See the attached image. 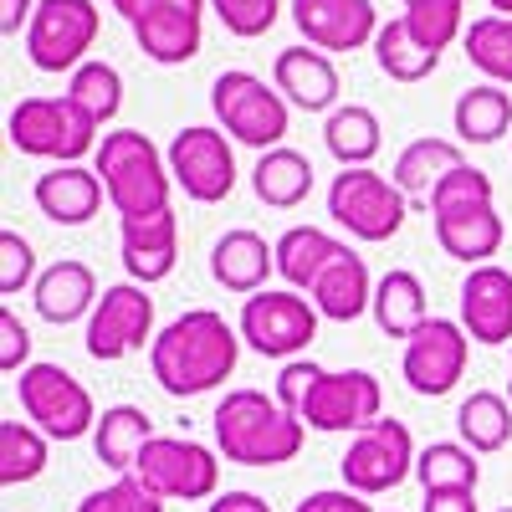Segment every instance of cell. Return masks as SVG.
I'll return each mask as SVG.
<instances>
[{"label": "cell", "mask_w": 512, "mask_h": 512, "mask_svg": "<svg viewBox=\"0 0 512 512\" xmlns=\"http://www.w3.org/2000/svg\"><path fill=\"white\" fill-rule=\"evenodd\" d=\"M164 159H169L175 185L185 190V200H195V205H221L236 190V154H231L226 128L190 123L169 139Z\"/></svg>", "instance_id": "13"}, {"label": "cell", "mask_w": 512, "mask_h": 512, "mask_svg": "<svg viewBox=\"0 0 512 512\" xmlns=\"http://www.w3.org/2000/svg\"><path fill=\"white\" fill-rule=\"evenodd\" d=\"M328 216L344 226L354 241H390L400 236L405 216H410V195L384 180L379 169H344L328 185Z\"/></svg>", "instance_id": "9"}, {"label": "cell", "mask_w": 512, "mask_h": 512, "mask_svg": "<svg viewBox=\"0 0 512 512\" xmlns=\"http://www.w3.org/2000/svg\"><path fill=\"white\" fill-rule=\"evenodd\" d=\"M384 128H379V113L364 108V103H349V108H333L328 123H323V144L328 154L344 164V169H369V159L379 154V139Z\"/></svg>", "instance_id": "32"}, {"label": "cell", "mask_w": 512, "mask_h": 512, "mask_svg": "<svg viewBox=\"0 0 512 512\" xmlns=\"http://www.w3.org/2000/svg\"><path fill=\"white\" fill-rule=\"evenodd\" d=\"M497 512H512V507H497Z\"/></svg>", "instance_id": "51"}, {"label": "cell", "mask_w": 512, "mask_h": 512, "mask_svg": "<svg viewBox=\"0 0 512 512\" xmlns=\"http://www.w3.org/2000/svg\"><path fill=\"white\" fill-rule=\"evenodd\" d=\"M16 395H21L26 420L47 441H82L98 431V405L88 395V384L62 364H31L16 379Z\"/></svg>", "instance_id": "7"}, {"label": "cell", "mask_w": 512, "mask_h": 512, "mask_svg": "<svg viewBox=\"0 0 512 512\" xmlns=\"http://www.w3.org/2000/svg\"><path fill=\"white\" fill-rule=\"evenodd\" d=\"M507 400H512V390H507Z\"/></svg>", "instance_id": "52"}, {"label": "cell", "mask_w": 512, "mask_h": 512, "mask_svg": "<svg viewBox=\"0 0 512 512\" xmlns=\"http://www.w3.org/2000/svg\"><path fill=\"white\" fill-rule=\"evenodd\" d=\"M154 420L139 410V405H108L98 415V431H93V451L98 461L108 466V472L118 477H134V466H139V451L154 441Z\"/></svg>", "instance_id": "26"}, {"label": "cell", "mask_w": 512, "mask_h": 512, "mask_svg": "<svg viewBox=\"0 0 512 512\" xmlns=\"http://www.w3.org/2000/svg\"><path fill=\"white\" fill-rule=\"evenodd\" d=\"M349 241H338L318 226H292L277 236V277L292 287V292H313V282L323 277V267L333 262Z\"/></svg>", "instance_id": "30"}, {"label": "cell", "mask_w": 512, "mask_h": 512, "mask_svg": "<svg viewBox=\"0 0 512 512\" xmlns=\"http://www.w3.org/2000/svg\"><path fill=\"white\" fill-rule=\"evenodd\" d=\"M210 425H216V451L236 466H282L303 451V436H308V425L277 395H262V390H231L216 405Z\"/></svg>", "instance_id": "3"}, {"label": "cell", "mask_w": 512, "mask_h": 512, "mask_svg": "<svg viewBox=\"0 0 512 512\" xmlns=\"http://www.w3.org/2000/svg\"><path fill=\"white\" fill-rule=\"evenodd\" d=\"M205 512H272V502H262L256 492H221Z\"/></svg>", "instance_id": "48"}, {"label": "cell", "mask_w": 512, "mask_h": 512, "mask_svg": "<svg viewBox=\"0 0 512 512\" xmlns=\"http://www.w3.org/2000/svg\"><path fill=\"white\" fill-rule=\"evenodd\" d=\"M108 6H113V11H118V16L128 21V26H134V21H139V16H144L149 6H154V0H108Z\"/></svg>", "instance_id": "49"}, {"label": "cell", "mask_w": 512, "mask_h": 512, "mask_svg": "<svg viewBox=\"0 0 512 512\" xmlns=\"http://www.w3.org/2000/svg\"><path fill=\"white\" fill-rule=\"evenodd\" d=\"M466 154L456 139H436V134H425V139H410L395 159V185L410 195V200H431V190L451 175V169H461Z\"/></svg>", "instance_id": "29"}, {"label": "cell", "mask_w": 512, "mask_h": 512, "mask_svg": "<svg viewBox=\"0 0 512 512\" xmlns=\"http://www.w3.org/2000/svg\"><path fill=\"white\" fill-rule=\"evenodd\" d=\"M415 482L425 487V492H477V482H482V461H477V451L472 446H461V441H431L420 451V461H415Z\"/></svg>", "instance_id": "35"}, {"label": "cell", "mask_w": 512, "mask_h": 512, "mask_svg": "<svg viewBox=\"0 0 512 512\" xmlns=\"http://www.w3.org/2000/svg\"><path fill=\"white\" fill-rule=\"evenodd\" d=\"M67 98L103 128V123H113L118 108H123V72H118L113 62H93V57H88V62L67 77Z\"/></svg>", "instance_id": "38"}, {"label": "cell", "mask_w": 512, "mask_h": 512, "mask_svg": "<svg viewBox=\"0 0 512 512\" xmlns=\"http://www.w3.org/2000/svg\"><path fill=\"white\" fill-rule=\"evenodd\" d=\"M415 441H410V425L405 420H390L379 415L374 425L349 441L344 461H338V472H344V487L359 492V497H379V492H395L400 482L415 477Z\"/></svg>", "instance_id": "10"}, {"label": "cell", "mask_w": 512, "mask_h": 512, "mask_svg": "<svg viewBox=\"0 0 512 512\" xmlns=\"http://www.w3.org/2000/svg\"><path fill=\"white\" fill-rule=\"evenodd\" d=\"M390 512H395V507H390Z\"/></svg>", "instance_id": "53"}, {"label": "cell", "mask_w": 512, "mask_h": 512, "mask_svg": "<svg viewBox=\"0 0 512 512\" xmlns=\"http://www.w3.org/2000/svg\"><path fill=\"white\" fill-rule=\"evenodd\" d=\"M11 149L31 154V159H57V164H77L82 154H98V123L82 113L67 93L62 98H21L6 118Z\"/></svg>", "instance_id": "5"}, {"label": "cell", "mask_w": 512, "mask_h": 512, "mask_svg": "<svg viewBox=\"0 0 512 512\" xmlns=\"http://www.w3.org/2000/svg\"><path fill=\"white\" fill-rule=\"evenodd\" d=\"M431 226L446 256L466 267H487L492 256L507 241V226L497 216V200H492V175L477 164H461L431 190Z\"/></svg>", "instance_id": "2"}, {"label": "cell", "mask_w": 512, "mask_h": 512, "mask_svg": "<svg viewBox=\"0 0 512 512\" xmlns=\"http://www.w3.org/2000/svg\"><path fill=\"white\" fill-rule=\"evenodd\" d=\"M103 11L93 0H41L26 26V57L36 72H77L98 41Z\"/></svg>", "instance_id": "11"}, {"label": "cell", "mask_w": 512, "mask_h": 512, "mask_svg": "<svg viewBox=\"0 0 512 512\" xmlns=\"http://www.w3.org/2000/svg\"><path fill=\"white\" fill-rule=\"evenodd\" d=\"M36 277V251L21 231H0V297H16Z\"/></svg>", "instance_id": "42"}, {"label": "cell", "mask_w": 512, "mask_h": 512, "mask_svg": "<svg viewBox=\"0 0 512 512\" xmlns=\"http://www.w3.org/2000/svg\"><path fill=\"white\" fill-rule=\"evenodd\" d=\"M93 169L108 190V205L118 210V221L169 210L175 175H169V159L159 154V144L149 134H139V128H113V134H103Z\"/></svg>", "instance_id": "4"}, {"label": "cell", "mask_w": 512, "mask_h": 512, "mask_svg": "<svg viewBox=\"0 0 512 512\" xmlns=\"http://www.w3.org/2000/svg\"><path fill=\"white\" fill-rule=\"evenodd\" d=\"M323 379V369L313 364V359H292V364H282V374H277V400L297 415L303 410V400L313 395V384Z\"/></svg>", "instance_id": "44"}, {"label": "cell", "mask_w": 512, "mask_h": 512, "mask_svg": "<svg viewBox=\"0 0 512 512\" xmlns=\"http://www.w3.org/2000/svg\"><path fill=\"white\" fill-rule=\"evenodd\" d=\"M374 323H379V333L384 338H410L431 323V308H425V287H420V277L415 272H405V267H395V272H384L379 282H374Z\"/></svg>", "instance_id": "27"}, {"label": "cell", "mask_w": 512, "mask_h": 512, "mask_svg": "<svg viewBox=\"0 0 512 512\" xmlns=\"http://www.w3.org/2000/svg\"><path fill=\"white\" fill-rule=\"evenodd\" d=\"M210 108H216V123L246 149H282L287 139V98L277 88H267L256 72H221L210 82Z\"/></svg>", "instance_id": "8"}, {"label": "cell", "mask_w": 512, "mask_h": 512, "mask_svg": "<svg viewBox=\"0 0 512 512\" xmlns=\"http://www.w3.org/2000/svg\"><path fill=\"white\" fill-rule=\"evenodd\" d=\"M31 200H36L41 216L57 221V226H88V221L98 216V210H103L108 190H103V180H98V169H82V164H52L47 175L36 180Z\"/></svg>", "instance_id": "22"}, {"label": "cell", "mask_w": 512, "mask_h": 512, "mask_svg": "<svg viewBox=\"0 0 512 512\" xmlns=\"http://www.w3.org/2000/svg\"><path fill=\"white\" fill-rule=\"evenodd\" d=\"M313 308L328 318V323H359L369 308H374V282H369V267L354 246H344L323 267V277L313 282Z\"/></svg>", "instance_id": "23"}, {"label": "cell", "mask_w": 512, "mask_h": 512, "mask_svg": "<svg viewBox=\"0 0 512 512\" xmlns=\"http://www.w3.org/2000/svg\"><path fill=\"white\" fill-rule=\"evenodd\" d=\"M405 26L431 52H446L456 36H466V0H405Z\"/></svg>", "instance_id": "39"}, {"label": "cell", "mask_w": 512, "mask_h": 512, "mask_svg": "<svg viewBox=\"0 0 512 512\" xmlns=\"http://www.w3.org/2000/svg\"><path fill=\"white\" fill-rule=\"evenodd\" d=\"M41 0H0V31L6 36H21V26H31Z\"/></svg>", "instance_id": "46"}, {"label": "cell", "mask_w": 512, "mask_h": 512, "mask_svg": "<svg viewBox=\"0 0 512 512\" xmlns=\"http://www.w3.org/2000/svg\"><path fill=\"white\" fill-rule=\"evenodd\" d=\"M0 369L6 374H26L31 369V333H26V323L11 308H0Z\"/></svg>", "instance_id": "43"}, {"label": "cell", "mask_w": 512, "mask_h": 512, "mask_svg": "<svg viewBox=\"0 0 512 512\" xmlns=\"http://www.w3.org/2000/svg\"><path fill=\"white\" fill-rule=\"evenodd\" d=\"M492 6V16H512V0H487Z\"/></svg>", "instance_id": "50"}, {"label": "cell", "mask_w": 512, "mask_h": 512, "mask_svg": "<svg viewBox=\"0 0 512 512\" xmlns=\"http://www.w3.org/2000/svg\"><path fill=\"white\" fill-rule=\"evenodd\" d=\"M31 297H36V313L41 318L67 328L77 318H93V308H98V277H93L88 262L62 256V262H52L47 272L36 277V292Z\"/></svg>", "instance_id": "24"}, {"label": "cell", "mask_w": 512, "mask_h": 512, "mask_svg": "<svg viewBox=\"0 0 512 512\" xmlns=\"http://www.w3.org/2000/svg\"><path fill=\"white\" fill-rule=\"evenodd\" d=\"M277 272V246H267V236H256L246 226L226 231L216 246H210V277H216L226 292H262L267 277Z\"/></svg>", "instance_id": "25"}, {"label": "cell", "mask_w": 512, "mask_h": 512, "mask_svg": "<svg viewBox=\"0 0 512 512\" xmlns=\"http://www.w3.org/2000/svg\"><path fill=\"white\" fill-rule=\"evenodd\" d=\"M205 6L210 0H154V6L134 21L139 52L159 67H180L200 57V36H205Z\"/></svg>", "instance_id": "18"}, {"label": "cell", "mask_w": 512, "mask_h": 512, "mask_svg": "<svg viewBox=\"0 0 512 512\" xmlns=\"http://www.w3.org/2000/svg\"><path fill=\"white\" fill-rule=\"evenodd\" d=\"M251 190L262 205L272 210H297L308 195H313V159L297 154V149H267L251 169Z\"/></svg>", "instance_id": "28"}, {"label": "cell", "mask_w": 512, "mask_h": 512, "mask_svg": "<svg viewBox=\"0 0 512 512\" xmlns=\"http://www.w3.org/2000/svg\"><path fill=\"white\" fill-rule=\"evenodd\" d=\"M466 354H472V338H466L461 318H431L410 344H405V359H400V374L415 395L425 400H441L451 395L461 374H466Z\"/></svg>", "instance_id": "16"}, {"label": "cell", "mask_w": 512, "mask_h": 512, "mask_svg": "<svg viewBox=\"0 0 512 512\" xmlns=\"http://www.w3.org/2000/svg\"><path fill=\"white\" fill-rule=\"evenodd\" d=\"M236 359H241V328H231L216 308L180 313L149 344V369L169 400L210 395L216 384L236 374Z\"/></svg>", "instance_id": "1"}, {"label": "cell", "mask_w": 512, "mask_h": 512, "mask_svg": "<svg viewBox=\"0 0 512 512\" xmlns=\"http://www.w3.org/2000/svg\"><path fill=\"white\" fill-rule=\"evenodd\" d=\"M451 128H456V144H497L512 128V98L497 82H477V88H466L456 98Z\"/></svg>", "instance_id": "31"}, {"label": "cell", "mask_w": 512, "mask_h": 512, "mask_svg": "<svg viewBox=\"0 0 512 512\" xmlns=\"http://www.w3.org/2000/svg\"><path fill=\"white\" fill-rule=\"evenodd\" d=\"M456 431L461 446H472L477 456H492L512 441V400L497 390H472L456 410Z\"/></svg>", "instance_id": "34"}, {"label": "cell", "mask_w": 512, "mask_h": 512, "mask_svg": "<svg viewBox=\"0 0 512 512\" xmlns=\"http://www.w3.org/2000/svg\"><path fill=\"white\" fill-rule=\"evenodd\" d=\"M134 477L149 492H159L164 502H205L221 487V461L210 446H200L190 436H154L139 451Z\"/></svg>", "instance_id": "12"}, {"label": "cell", "mask_w": 512, "mask_h": 512, "mask_svg": "<svg viewBox=\"0 0 512 512\" xmlns=\"http://www.w3.org/2000/svg\"><path fill=\"white\" fill-rule=\"evenodd\" d=\"M461 328L472 344H487V349H502L512 344V272L487 262V267H472L461 282Z\"/></svg>", "instance_id": "19"}, {"label": "cell", "mask_w": 512, "mask_h": 512, "mask_svg": "<svg viewBox=\"0 0 512 512\" xmlns=\"http://www.w3.org/2000/svg\"><path fill=\"white\" fill-rule=\"evenodd\" d=\"M466 62H472L487 82H512V16H477L461 36Z\"/></svg>", "instance_id": "36"}, {"label": "cell", "mask_w": 512, "mask_h": 512, "mask_svg": "<svg viewBox=\"0 0 512 512\" xmlns=\"http://www.w3.org/2000/svg\"><path fill=\"white\" fill-rule=\"evenodd\" d=\"M379 415H384V390L369 369H323L313 395L297 410V420L308 431H323V436H344V431L359 436Z\"/></svg>", "instance_id": "15"}, {"label": "cell", "mask_w": 512, "mask_h": 512, "mask_svg": "<svg viewBox=\"0 0 512 512\" xmlns=\"http://www.w3.org/2000/svg\"><path fill=\"white\" fill-rule=\"evenodd\" d=\"M318 323H323V313L313 308V297L292 292V287H262V292H251L246 303H241V318H236L241 344L256 349L262 359H282V364H292L297 354L313 344Z\"/></svg>", "instance_id": "6"}, {"label": "cell", "mask_w": 512, "mask_h": 512, "mask_svg": "<svg viewBox=\"0 0 512 512\" xmlns=\"http://www.w3.org/2000/svg\"><path fill=\"white\" fill-rule=\"evenodd\" d=\"M272 88L303 113H333L338 108V67L318 47H287L272 62Z\"/></svg>", "instance_id": "21"}, {"label": "cell", "mask_w": 512, "mask_h": 512, "mask_svg": "<svg viewBox=\"0 0 512 512\" xmlns=\"http://www.w3.org/2000/svg\"><path fill=\"white\" fill-rule=\"evenodd\" d=\"M210 11H216V21H221L231 36L251 41V36H267V31L277 26L282 0H210Z\"/></svg>", "instance_id": "41"}, {"label": "cell", "mask_w": 512, "mask_h": 512, "mask_svg": "<svg viewBox=\"0 0 512 512\" xmlns=\"http://www.w3.org/2000/svg\"><path fill=\"white\" fill-rule=\"evenodd\" d=\"M123 246V272L139 287H154L175 272L180 262V216L175 210H154V216H128L118 231Z\"/></svg>", "instance_id": "20"}, {"label": "cell", "mask_w": 512, "mask_h": 512, "mask_svg": "<svg viewBox=\"0 0 512 512\" xmlns=\"http://www.w3.org/2000/svg\"><path fill=\"white\" fill-rule=\"evenodd\" d=\"M292 512H374V502L349 492V487H328V492H308Z\"/></svg>", "instance_id": "45"}, {"label": "cell", "mask_w": 512, "mask_h": 512, "mask_svg": "<svg viewBox=\"0 0 512 512\" xmlns=\"http://www.w3.org/2000/svg\"><path fill=\"white\" fill-rule=\"evenodd\" d=\"M374 62L390 82H425L436 67H441V52H431L425 41L405 26V16L384 21L379 36H374Z\"/></svg>", "instance_id": "33"}, {"label": "cell", "mask_w": 512, "mask_h": 512, "mask_svg": "<svg viewBox=\"0 0 512 512\" xmlns=\"http://www.w3.org/2000/svg\"><path fill=\"white\" fill-rule=\"evenodd\" d=\"M292 26L318 52H359L374 47L379 11L374 0H292Z\"/></svg>", "instance_id": "17"}, {"label": "cell", "mask_w": 512, "mask_h": 512, "mask_svg": "<svg viewBox=\"0 0 512 512\" xmlns=\"http://www.w3.org/2000/svg\"><path fill=\"white\" fill-rule=\"evenodd\" d=\"M420 512H477V492H425V507Z\"/></svg>", "instance_id": "47"}, {"label": "cell", "mask_w": 512, "mask_h": 512, "mask_svg": "<svg viewBox=\"0 0 512 512\" xmlns=\"http://www.w3.org/2000/svg\"><path fill=\"white\" fill-rule=\"evenodd\" d=\"M154 338L159 333H154V297H149V287L113 282V287H103L82 344H88V354L98 364H118L128 354H139L144 344H154Z\"/></svg>", "instance_id": "14"}, {"label": "cell", "mask_w": 512, "mask_h": 512, "mask_svg": "<svg viewBox=\"0 0 512 512\" xmlns=\"http://www.w3.org/2000/svg\"><path fill=\"white\" fill-rule=\"evenodd\" d=\"M47 472V436L31 420H0V487H21Z\"/></svg>", "instance_id": "37"}, {"label": "cell", "mask_w": 512, "mask_h": 512, "mask_svg": "<svg viewBox=\"0 0 512 512\" xmlns=\"http://www.w3.org/2000/svg\"><path fill=\"white\" fill-rule=\"evenodd\" d=\"M77 512H164V497L149 492L139 477H118L77 502Z\"/></svg>", "instance_id": "40"}]
</instances>
